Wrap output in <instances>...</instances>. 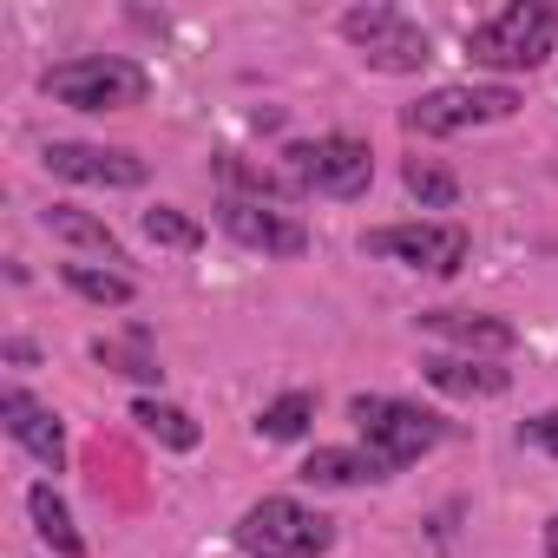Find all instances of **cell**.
I'll list each match as a JSON object with an SVG mask.
<instances>
[{
  "label": "cell",
  "mask_w": 558,
  "mask_h": 558,
  "mask_svg": "<svg viewBox=\"0 0 558 558\" xmlns=\"http://www.w3.org/2000/svg\"><path fill=\"white\" fill-rule=\"evenodd\" d=\"M40 93L73 106V112H132L145 106L151 80L138 60H119V53H86V60H60L40 73Z\"/></svg>",
  "instance_id": "cell-1"
},
{
  "label": "cell",
  "mask_w": 558,
  "mask_h": 558,
  "mask_svg": "<svg viewBox=\"0 0 558 558\" xmlns=\"http://www.w3.org/2000/svg\"><path fill=\"white\" fill-rule=\"evenodd\" d=\"M349 421H355L362 447L381 460V473L414 466V460L434 453L440 434H447L440 414H427V408H414V401H395V395H355V401H349Z\"/></svg>",
  "instance_id": "cell-2"
},
{
  "label": "cell",
  "mask_w": 558,
  "mask_h": 558,
  "mask_svg": "<svg viewBox=\"0 0 558 558\" xmlns=\"http://www.w3.org/2000/svg\"><path fill=\"white\" fill-rule=\"evenodd\" d=\"M551 40H558V14L545 0H512L493 21L466 27V60H480L493 73H532L551 60Z\"/></svg>",
  "instance_id": "cell-3"
},
{
  "label": "cell",
  "mask_w": 558,
  "mask_h": 558,
  "mask_svg": "<svg viewBox=\"0 0 558 558\" xmlns=\"http://www.w3.org/2000/svg\"><path fill=\"white\" fill-rule=\"evenodd\" d=\"M236 545L250 558H323L336 545V519L303 506V499H290V493H269V499H256L243 512Z\"/></svg>",
  "instance_id": "cell-4"
},
{
  "label": "cell",
  "mask_w": 558,
  "mask_h": 558,
  "mask_svg": "<svg viewBox=\"0 0 558 558\" xmlns=\"http://www.w3.org/2000/svg\"><path fill=\"white\" fill-rule=\"evenodd\" d=\"M342 40L362 47V60L375 73H421L434 60V40L401 8H381V0H375V8H349L342 14Z\"/></svg>",
  "instance_id": "cell-5"
},
{
  "label": "cell",
  "mask_w": 558,
  "mask_h": 558,
  "mask_svg": "<svg viewBox=\"0 0 558 558\" xmlns=\"http://www.w3.org/2000/svg\"><path fill=\"white\" fill-rule=\"evenodd\" d=\"M519 106H525L519 86H434V93H421V99L401 112V125L421 132V138H447V132H466V125L512 119Z\"/></svg>",
  "instance_id": "cell-6"
},
{
  "label": "cell",
  "mask_w": 558,
  "mask_h": 558,
  "mask_svg": "<svg viewBox=\"0 0 558 558\" xmlns=\"http://www.w3.org/2000/svg\"><path fill=\"white\" fill-rule=\"evenodd\" d=\"M283 165L296 171L303 191H323V197H362L375 184V151L362 138H316V145H290Z\"/></svg>",
  "instance_id": "cell-7"
},
{
  "label": "cell",
  "mask_w": 558,
  "mask_h": 558,
  "mask_svg": "<svg viewBox=\"0 0 558 558\" xmlns=\"http://www.w3.org/2000/svg\"><path fill=\"white\" fill-rule=\"evenodd\" d=\"M473 236L460 223H388V230H368V256H388V263H408V269H427V276H453L466 263Z\"/></svg>",
  "instance_id": "cell-8"
},
{
  "label": "cell",
  "mask_w": 558,
  "mask_h": 558,
  "mask_svg": "<svg viewBox=\"0 0 558 558\" xmlns=\"http://www.w3.org/2000/svg\"><path fill=\"white\" fill-rule=\"evenodd\" d=\"M217 223L243 243V250H263V256H303L310 250V230L283 210H269V204H250V197H223L217 204Z\"/></svg>",
  "instance_id": "cell-9"
},
{
  "label": "cell",
  "mask_w": 558,
  "mask_h": 558,
  "mask_svg": "<svg viewBox=\"0 0 558 558\" xmlns=\"http://www.w3.org/2000/svg\"><path fill=\"white\" fill-rule=\"evenodd\" d=\"M40 158H47L53 178H73V184H106V191H138V184H145V158H138V151H106V145H73V138H60V145H47Z\"/></svg>",
  "instance_id": "cell-10"
},
{
  "label": "cell",
  "mask_w": 558,
  "mask_h": 558,
  "mask_svg": "<svg viewBox=\"0 0 558 558\" xmlns=\"http://www.w3.org/2000/svg\"><path fill=\"white\" fill-rule=\"evenodd\" d=\"M0 414H8V434L47 466V473H60L66 466V427H60V414L53 408H40L27 388H8V395H0Z\"/></svg>",
  "instance_id": "cell-11"
},
{
  "label": "cell",
  "mask_w": 558,
  "mask_h": 558,
  "mask_svg": "<svg viewBox=\"0 0 558 558\" xmlns=\"http://www.w3.org/2000/svg\"><path fill=\"white\" fill-rule=\"evenodd\" d=\"M421 329H427V336H447V342L466 349V355H506V349L519 342L512 323H499V316H473V310H434V316H421Z\"/></svg>",
  "instance_id": "cell-12"
},
{
  "label": "cell",
  "mask_w": 558,
  "mask_h": 558,
  "mask_svg": "<svg viewBox=\"0 0 558 558\" xmlns=\"http://www.w3.org/2000/svg\"><path fill=\"white\" fill-rule=\"evenodd\" d=\"M421 375H427L440 395H460V401H493V395L512 388V375L493 368V362H480V355H427Z\"/></svg>",
  "instance_id": "cell-13"
},
{
  "label": "cell",
  "mask_w": 558,
  "mask_h": 558,
  "mask_svg": "<svg viewBox=\"0 0 558 558\" xmlns=\"http://www.w3.org/2000/svg\"><path fill=\"white\" fill-rule=\"evenodd\" d=\"M303 480L310 486H362V480H388V473L368 447H316L303 460Z\"/></svg>",
  "instance_id": "cell-14"
},
{
  "label": "cell",
  "mask_w": 558,
  "mask_h": 558,
  "mask_svg": "<svg viewBox=\"0 0 558 558\" xmlns=\"http://www.w3.org/2000/svg\"><path fill=\"white\" fill-rule=\"evenodd\" d=\"M217 178L230 184V197H250V204H263V197H296L303 184H296V171L283 165V171H276V165H250V158H217Z\"/></svg>",
  "instance_id": "cell-15"
},
{
  "label": "cell",
  "mask_w": 558,
  "mask_h": 558,
  "mask_svg": "<svg viewBox=\"0 0 558 558\" xmlns=\"http://www.w3.org/2000/svg\"><path fill=\"white\" fill-rule=\"evenodd\" d=\"M27 512H34V532L60 551V558H86V538H80V525H73V512H66V499L40 480V486H27Z\"/></svg>",
  "instance_id": "cell-16"
},
{
  "label": "cell",
  "mask_w": 558,
  "mask_h": 558,
  "mask_svg": "<svg viewBox=\"0 0 558 558\" xmlns=\"http://www.w3.org/2000/svg\"><path fill=\"white\" fill-rule=\"evenodd\" d=\"M40 223H47V230H53L60 243H80V250H99L106 263H125L119 236H112V230H106V223H99L93 210H80V204H53V210H47Z\"/></svg>",
  "instance_id": "cell-17"
},
{
  "label": "cell",
  "mask_w": 558,
  "mask_h": 558,
  "mask_svg": "<svg viewBox=\"0 0 558 558\" xmlns=\"http://www.w3.org/2000/svg\"><path fill=\"white\" fill-rule=\"evenodd\" d=\"M132 421H138L158 447H171V453H191V447L204 440V427H197L184 408H171V401H138V408H132Z\"/></svg>",
  "instance_id": "cell-18"
},
{
  "label": "cell",
  "mask_w": 558,
  "mask_h": 558,
  "mask_svg": "<svg viewBox=\"0 0 558 558\" xmlns=\"http://www.w3.org/2000/svg\"><path fill=\"white\" fill-rule=\"evenodd\" d=\"M60 276H66V290H73V296H86V303H99V310H125V303H132V276H119V269L60 263Z\"/></svg>",
  "instance_id": "cell-19"
},
{
  "label": "cell",
  "mask_w": 558,
  "mask_h": 558,
  "mask_svg": "<svg viewBox=\"0 0 558 558\" xmlns=\"http://www.w3.org/2000/svg\"><path fill=\"white\" fill-rule=\"evenodd\" d=\"M310 421H316V395H283V401H269L263 414H256V434L263 440H303L310 434Z\"/></svg>",
  "instance_id": "cell-20"
},
{
  "label": "cell",
  "mask_w": 558,
  "mask_h": 558,
  "mask_svg": "<svg viewBox=\"0 0 558 558\" xmlns=\"http://www.w3.org/2000/svg\"><path fill=\"white\" fill-rule=\"evenodd\" d=\"M401 178H408V191H414L427 210H453V204H460V178H453L447 165H434V158H408Z\"/></svg>",
  "instance_id": "cell-21"
},
{
  "label": "cell",
  "mask_w": 558,
  "mask_h": 558,
  "mask_svg": "<svg viewBox=\"0 0 558 558\" xmlns=\"http://www.w3.org/2000/svg\"><path fill=\"white\" fill-rule=\"evenodd\" d=\"M145 236L165 243V250H197L204 243V223L184 217V210H171V204H158V210H145Z\"/></svg>",
  "instance_id": "cell-22"
},
{
  "label": "cell",
  "mask_w": 558,
  "mask_h": 558,
  "mask_svg": "<svg viewBox=\"0 0 558 558\" xmlns=\"http://www.w3.org/2000/svg\"><path fill=\"white\" fill-rule=\"evenodd\" d=\"M93 362H106V368H119V375H132V381H158V375H165V368H158V362H151L145 349H125V342H106V336L93 342Z\"/></svg>",
  "instance_id": "cell-23"
},
{
  "label": "cell",
  "mask_w": 558,
  "mask_h": 558,
  "mask_svg": "<svg viewBox=\"0 0 558 558\" xmlns=\"http://www.w3.org/2000/svg\"><path fill=\"white\" fill-rule=\"evenodd\" d=\"M519 440H525V447H538V453H558V408L532 414V421L519 427Z\"/></svg>",
  "instance_id": "cell-24"
},
{
  "label": "cell",
  "mask_w": 558,
  "mask_h": 558,
  "mask_svg": "<svg viewBox=\"0 0 558 558\" xmlns=\"http://www.w3.org/2000/svg\"><path fill=\"white\" fill-rule=\"evenodd\" d=\"M8 362H14V368H34V362H40V349H34L27 336H14V342H8Z\"/></svg>",
  "instance_id": "cell-25"
},
{
  "label": "cell",
  "mask_w": 558,
  "mask_h": 558,
  "mask_svg": "<svg viewBox=\"0 0 558 558\" xmlns=\"http://www.w3.org/2000/svg\"><path fill=\"white\" fill-rule=\"evenodd\" d=\"M545 558H558V512H551V525H545Z\"/></svg>",
  "instance_id": "cell-26"
}]
</instances>
